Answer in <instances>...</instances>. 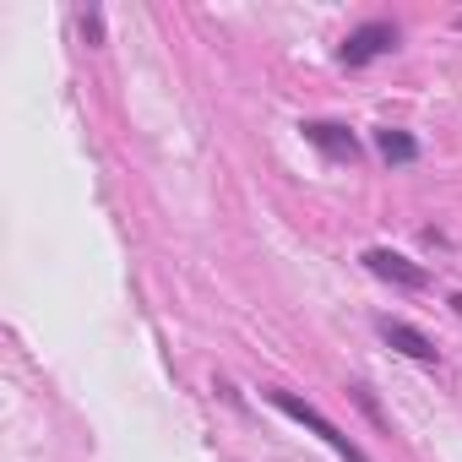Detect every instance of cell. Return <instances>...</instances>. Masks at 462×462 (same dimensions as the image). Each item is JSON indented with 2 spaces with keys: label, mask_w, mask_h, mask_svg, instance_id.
I'll use <instances>...</instances> for the list:
<instances>
[{
  "label": "cell",
  "mask_w": 462,
  "mask_h": 462,
  "mask_svg": "<svg viewBox=\"0 0 462 462\" xmlns=\"http://www.w3.org/2000/svg\"><path fill=\"white\" fill-rule=\"evenodd\" d=\"M300 131H305V142H310V147H321V152H327V158H337V163H354V158H359V142H354V131H348V125L305 120Z\"/></svg>",
  "instance_id": "5b68a950"
},
{
  "label": "cell",
  "mask_w": 462,
  "mask_h": 462,
  "mask_svg": "<svg viewBox=\"0 0 462 462\" xmlns=\"http://www.w3.org/2000/svg\"><path fill=\"white\" fill-rule=\"evenodd\" d=\"M267 402H273L278 413H289L294 424H305L310 435H321V440H327L343 462H370V457H365V446H359V440H348V435H343V430H337L321 408H316V402H305V397H294V392H283V386H267Z\"/></svg>",
  "instance_id": "6da1fadb"
},
{
  "label": "cell",
  "mask_w": 462,
  "mask_h": 462,
  "mask_svg": "<svg viewBox=\"0 0 462 462\" xmlns=\"http://www.w3.org/2000/svg\"><path fill=\"white\" fill-rule=\"evenodd\" d=\"M365 267H370L375 278L397 283V289H424V283H430V273H424V267H413L402 251H386V245H370V251H365Z\"/></svg>",
  "instance_id": "3957f363"
},
{
  "label": "cell",
  "mask_w": 462,
  "mask_h": 462,
  "mask_svg": "<svg viewBox=\"0 0 462 462\" xmlns=\"http://www.w3.org/2000/svg\"><path fill=\"white\" fill-rule=\"evenodd\" d=\"M397 50V23H365L343 39V66H370L375 55Z\"/></svg>",
  "instance_id": "7a4b0ae2"
},
{
  "label": "cell",
  "mask_w": 462,
  "mask_h": 462,
  "mask_svg": "<svg viewBox=\"0 0 462 462\" xmlns=\"http://www.w3.org/2000/svg\"><path fill=\"white\" fill-rule=\"evenodd\" d=\"M375 147H381V158H386V163H413V158H419V142H413L408 131H392V125H386V131H375Z\"/></svg>",
  "instance_id": "8992f818"
},
{
  "label": "cell",
  "mask_w": 462,
  "mask_h": 462,
  "mask_svg": "<svg viewBox=\"0 0 462 462\" xmlns=\"http://www.w3.org/2000/svg\"><path fill=\"white\" fill-rule=\"evenodd\" d=\"M375 332H381L397 354H408V359H419V365H435V359H440V348H435L419 327H408V321H397V316H381V321H375Z\"/></svg>",
  "instance_id": "277c9868"
},
{
  "label": "cell",
  "mask_w": 462,
  "mask_h": 462,
  "mask_svg": "<svg viewBox=\"0 0 462 462\" xmlns=\"http://www.w3.org/2000/svg\"><path fill=\"white\" fill-rule=\"evenodd\" d=\"M82 33H88V44H104V23H98V12H82Z\"/></svg>",
  "instance_id": "52a82bcc"
},
{
  "label": "cell",
  "mask_w": 462,
  "mask_h": 462,
  "mask_svg": "<svg viewBox=\"0 0 462 462\" xmlns=\"http://www.w3.org/2000/svg\"><path fill=\"white\" fill-rule=\"evenodd\" d=\"M451 310H457V316H462V294H457V300H451Z\"/></svg>",
  "instance_id": "ba28073f"
}]
</instances>
